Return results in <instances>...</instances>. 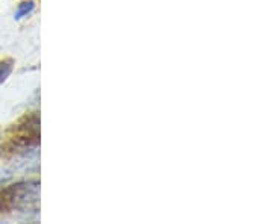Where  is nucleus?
Instances as JSON below:
<instances>
[{"label":"nucleus","mask_w":273,"mask_h":224,"mask_svg":"<svg viewBox=\"0 0 273 224\" xmlns=\"http://www.w3.org/2000/svg\"><path fill=\"white\" fill-rule=\"evenodd\" d=\"M40 195V182L29 180V182H20L12 186H8L2 192L0 203L2 208H17L26 211L31 206H35Z\"/></svg>","instance_id":"nucleus-1"},{"label":"nucleus","mask_w":273,"mask_h":224,"mask_svg":"<svg viewBox=\"0 0 273 224\" xmlns=\"http://www.w3.org/2000/svg\"><path fill=\"white\" fill-rule=\"evenodd\" d=\"M34 8H35V3L32 2V0H29V2H23V3H20L18 8H17L15 12H14V18H15V20H20V18H23V17H26L28 14H31V12L34 11Z\"/></svg>","instance_id":"nucleus-2"},{"label":"nucleus","mask_w":273,"mask_h":224,"mask_svg":"<svg viewBox=\"0 0 273 224\" xmlns=\"http://www.w3.org/2000/svg\"><path fill=\"white\" fill-rule=\"evenodd\" d=\"M12 71V61L11 59H5L0 61V85H2Z\"/></svg>","instance_id":"nucleus-3"},{"label":"nucleus","mask_w":273,"mask_h":224,"mask_svg":"<svg viewBox=\"0 0 273 224\" xmlns=\"http://www.w3.org/2000/svg\"><path fill=\"white\" fill-rule=\"evenodd\" d=\"M15 171L12 168H6V167H0V185L6 183L9 179L14 178Z\"/></svg>","instance_id":"nucleus-4"}]
</instances>
